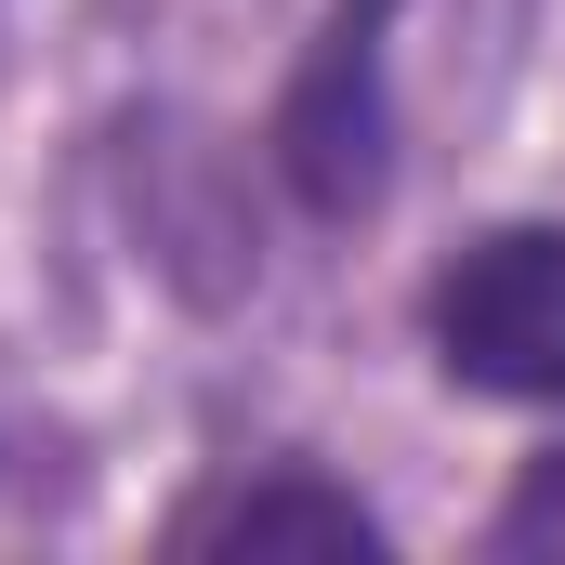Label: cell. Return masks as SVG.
<instances>
[{"label":"cell","instance_id":"cell-1","mask_svg":"<svg viewBox=\"0 0 565 565\" xmlns=\"http://www.w3.org/2000/svg\"><path fill=\"white\" fill-rule=\"evenodd\" d=\"M434 355L473 395H565V237L553 224H500L434 277Z\"/></svg>","mask_w":565,"mask_h":565},{"label":"cell","instance_id":"cell-2","mask_svg":"<svg viewBox=\"0 0 565 565\" xmlns=\"http://www.w3.org/2000/svg\"><path fill=\"white\" fill-rule=\"evenodd\" d=\"M382 13L395 0H342L329 13V40L302 53V93H289V184L316 198V211H355V198H382Z\"/></svg>","mask_w":565,"mask_h":565},{"label":"cell","instance_id":"cell-3","mask_svg":"<svg viewBox=\"0 0 565 565\" xmlns=\"http://www.w3.org/2000/svg\"><path fill=\"white\" fill-rule=\"evenodd\" d=\"M184 553H382V526H369V500L277 473V487H237V500L184 513Z\"/></svg>","mask_w":565,"mask_h":565},{"label":"cell","instance_id":"cell-4","mask_svg":"<svg viewBox=\"0 0 565 565\" xmlns=\"http://www.w3.org/2000/svg\"><path fill=\"white\" fill-rule=\"evenodd\" d=\"M500 553H565V447L526 460V487L500 500Z\"/></svg>","mask_w":565,"mask_h":565}]
</instances>
